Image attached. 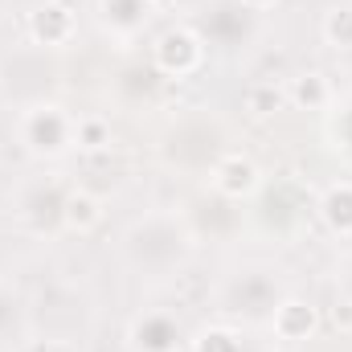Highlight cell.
<instances>
[{"label":"cell","instance_id":"7a4b0ae2","mask_svg":"<svg viewBox=\"0 0 352 352\" xmlns=\"http://www.w3.org/2000/svg\"><path fill=\"white\" fill-rule=\"evenodd\" d=\"M16 131H21V144H25L33 156H45V160H58V156H66L70 148H78V119H74L66 107L45 102V98L21 111Z\"/></svg>","mask_w":352,"mask_h":352},{"label":"cell","instance_id":"2e32d148","mask_svg":"<svg viewBox=\"0 0 352 352\" xmlns=\"http://www.w3.org/2000/svg\"><path fill=\"white\" fill-rule=\"evenodd\" d=\"M278 102H283V94H278L274 87H254L250 94H246V107H250V115H258V119L274 115V111H278Z\"/></svg>","mask_w":352,"mask_h":352},{"label":"cell","instance_id":"8992f818","mask_svg":"<svg viewBox=\"0 0 352 352\" xmlns=\"http://www.w3.org/2000/svg\"><path fill=\"white\" fill-rule=\"evenodd\" d=\"M270 328H274V336L278 340H287V344H299V340H307L316 328H320V311L307 303V299H278L274 303V311H270Z\"/></svg>","mask_w":352,"mask_h":352},{"label":"cell","instance_id":"9c48e42d","mask_svg":"<svg viewBox=\"0 0 352 352\" xmlns=\"http://www.w3.org/2000/svg\"><path fill=\"white\" fill-rule=\"evenodd\" d=\"M62 221H66V230H74V234H90V230H98V226H102V201H98L94 192H87V188L66 192Z\"/></svg>","mask_w":352,"mask_h":352},{"label":"cell","instance_id":"30bf717a","mask_svg":"<svg viewBox=\"0 0 352 352\" xmlns=\"http://www.w3.org/2000/svg\"><path fill=\"white\" fill-rule=\"evenodd\" d=\"M98 8H102V21L115 33L131 37L135 29H144V21L152 12V0H98Z\"/></svg>","mask_w":352,"mask_h":352},{"label":"cell","instance_id":"ba28073f","mask_svg":"<svg viewBox=\"0 0 352 352\" xmlns=\"http://www.w3.org/2000/svg\"><path fill=\"white\" fill-rule=\"evenodd\" d=\"M320 217L332 234L340 238H352V180H336L324 188L320 197Z\"/></svg>","mask_w":352,"mask_h":352},{"label":"cell","instance_id":"8fae6325","mask_svg":"<svg viewBox=\"0 0 352 352\" xmlns=\"http://www.w3.org/2000/svg\"><path fill=\"white\" fill-rule=\"evenodd\" d=\"M287 98L295 102V107H307V111H320V107H328L332 102V82L324 78V74H299V78H291V87H287Z\"/></svg>","mask_w":352,"mask_h":352},{"label":"cell","instance_id":"6da1fadb","mask_svg":"<svg viewBox=\"0 0 352 352\" xmlns=\"http://www.w3.org/2000/svg\"><path fill=\"white\" fill-rule=\"evenodd\" d=\"M188 246H192V234L173 213H148L123 238V254L135 270H173L184 263Z\"/></svg>","mask_w":352,"mask_h":352},{"label":"cell","instance_id":"277c9868","mask_svg":"<svg viewBox=\"0 0 352 352\" xmlns=\"http://www.w3.org/2000/svg\"><path fill=\"white\" fill-rule=\"evenodd\" d=\"M127 344H131V352H180L184 336H180L176 316H168V311H144V316L131 320Z\"/></svg>","mask_w":352,"mask_h":352},{"label":"cell","instance_id":"5b68a950","mask_svg":"<svg viewBox=\"0 0 352 352\" xmlns=\"http://www.w3.org/2000/svg\"><path fill=\"white\" fill-rule=\"evenodd\" d=\"M74 29H78V16H74V8L70 4H62V0H45V4H37L33 12H29V37L45 50H62V45H70V37H74Z\"/></svg>","mask_w":352,"mask_h":352},{"label":"cell","instance_id":"e0dca14e","mask_svg":"<svg viewBox=\"0 0 352 352\" xmlns=\"http://www.w3.org/2000/svg\"><path fill=\"white\" fill-rule=\"evenodd\" d=\"M332 324H336L340 332H352V295H340V299H336V307H332Z\"/></svg>","mask_w":352,"mask_h":352},{"label":"cell","instance_id":"ac0fdd59","mask_svg":"<svg viewBox=\"0 0 352 352\" xmlns=\"http://www.w3.org/2000/svg\"><path fill=\"white\" fill-rule=\"evenodd\" d=\"M270 4H274V0H242V8H250V12H263Z\"/></svg>","mask_w":352,"mask_h":352},{"label":"cell","instance_id":"7c38bea8","mask_svg":"<svg viewBox=\"0 0 352 352\" xmlns=\"http://www.w3.org/2000/svg\"><path fill=\"white\" fill-rule=\"evenodd\" d=\"M0 324L12 332V336H21V328H25V307H21V295L8 287V283H0ZM12 349L8 340H4V332H0V352Z\"/></svg>","mask_w":352,"mask_h":352},{"label":"cell","instance_id":"5bb4252c","mask_svg":"<svg viewBox=\"0 0 352 352\" xmlns=\"http://www.w3.org/2000/svg\"><path fill=\"white\" fill-rule=\"evenodd\" d=\"M192 352H242V344H238V336L230 328H205L192 340Z\"/></svg>","mask_w":352,"mask_h":352},{"label":"cell","instance_id":"52a82bcc","mask_svg":"<svg viewBox=\"0 0 352 352\" xmlns=\"http://www.w3.org/2000/svg\"><path fill=\"white\" fill-rule=\"evenodd\" d=\"M209 184H213L221 197H230V201L250 197V192L258 188V164H254L250 156H238V152H234V156H226V160L213 164Z\"/></svg>","mask_w":352,"mask_h":352},{"label":"cell","instance_id":"9a60e30c","mask_svg":"<svg viewBox=\"0 0 352 352\" xmlns=\"http://www.w3.org/2000/svg\"><path fill=\"white\" fill-rule=\"evenodd\" d=\"M111 144V123L107 119H78V148L98 152Z\"/></svg>","mask_w":352,"mask_h":352},{"label":"cell","instance_id":"4fadbf2b","mask_svg":"<svg viewBox=\"0 0 352 352\" xmlns=\"http://www.w3.org/2000/svg\"><path fill=\"white\" fill-rule=\"evenodd\" d=\"M324 41L336 45V50H352V4H340L324 16Z\"/></svg>","mask_w":352,"mask_h":352},{"label":"cell","instance_id":"3957f363","mask_svg":"<svg viewBox=\"0 0 352 352\" xmlns=\"http://www.w3.org/2000/svg\"><path fill=\"white\" fill-rule=\"evenodd\" d=\"M152 58H156V70H160V74H168V78H188V74H197V70L205 66V41H201L197 29L180 25V29L160 33Z\"/></svg>","mask_w":352,"mask_h":352}]
</instances>
